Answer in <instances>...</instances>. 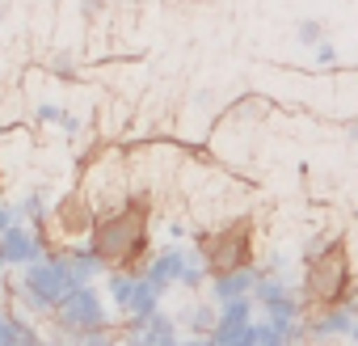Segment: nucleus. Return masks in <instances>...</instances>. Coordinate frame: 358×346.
<instances>
[{"label":"nucleus","instance_id":"nucleus-1","mask_svg":"<svg viewBox=\"0 0 358 346\" xmlns=\"http://www.w3.org/2000/svg\"><path fill=\"white\" fill-rule=\"evenodd\" d=\"M89 249L101 258L106 270L139 275L152 258V203H148V195L131 191L127 203L101 212L93 233H89Z\"/></svg>","mask_w":358,"mask_h":346},{"label":"nucleus","instance_id":"nucleus-2","mask_svg":"<svg viewBox=\"0 0 358 346\" xmlns=\"http://www.w3.org/2000/svg\"><path fill=\"white\" fill-rule=\"evenodd\" d=\"M354 279H350V245L345 241H329L320 249H308L303 262V300L316 308H337L350 296Z\"/></svg>","mask_w":358,"mask_h":346},{"label":"nucleus","instance_id":"nucleus-3","mask_svg":"<svg viewBox=\"0 0 358 346\" xmlns=\"http://www.w3.org/2000/svg\"><path fill=\"white\" fill-rule=\"evenodd\" d=\"M199 258H203V266H207L211 279L249 270L253 266V220L241 216V220L220 224L215 233H203L199 237Z\"/></svg>","mask_w":358,"mask_h":346},{"label":"nucleus","instance_id":"nucleus-4","mask_svg":"<svg viewBox=\"0 0 358 346\" xmlns=\"http://www.w3.org/2000/svg\"><path fill=\"white\" fill-rule=\"evenodd\" d=\"M51 325H55V333H64V338H72V342L85 338V333L106 329V325H110V312H106L101 291H97L93 283L72 287V291L51 308Z\"/></svg>","mask_w":358,"mask_h":346},{"label":"nucleus","instance_id":"nucleus-5","mask_svg":"<svg viewBox=\"0 0 358 346\" xmlns=\"http://www.w3.org/2000/svg\"><path fill=\"white\" fill-rule=\"evenodd\" d=\"M93 224H97V207H93L80 191L59 195V199L51 203V212H47V224H43V233H47V241H51V254L89 241Z\"/></svg>","mask_w":358,"mask_h":346},{"label":"nucleus","instance_id":"nucleus-6","mask_svg":"<svg viewBox=\"0 0 358 346\" xmlns=\"http://www.w3.org/2000/svg\"><path fill=\"white\" fill-rule=\"evenodd\" d=\"M51 254V241L43 228L30 224H13L5 237H0V258H5V270H26L34 262H43Z\"/></svg>","mask_w":358,"mask_h":346},{"label":"nucleus","instance_id":"nucleus-7","mask_svg":"<svg viewBox=\"0 0 358 346\" xmlns=\"http://www.w3.org/2000/svg\"><path fill=\"white\" fill-rule=\"evenodd\" d=\"M47 72H51L55 81H72V76H76V60H72L68 51H55V55L47 60Z\"/></svg>","mask_w":358,"mask_h":346},{"label":"nucleus","instance_id":"nucleus-8","mask_svg":"<svg viewBox=\"0 0 358 346\" xmlns=\"http://www.w3.org/2000/svg\"><path fill=\"white\" fill-rule=\"evenodd\" d=\"M76 346H118V338H114L110 329H97V333H85V338H76Z\"/></svg>","mask_w":358,"mask_h":346},{"label":"nucleus","instance_id":"nucleus-9","mask_svg":"<svg viewBox=\"0 0 358 346\" xmlns=\"http://www.w3.org/2000/svg\"><path fill=\"white\" fill-rule=\"evenodd\" d=\"M106 5H110V0H80V18L85 22H97L106 13Z\"/></svg>","mask_w":358,"mask_h":346},{"label":"nucleus","instance_id":"nucleus-10","mask_svg":"<svg viewBox=\"0 0 358 346\" xmlns=\"http://www.w3.org/2000/svg\"><path fill=\"white\" fill-rule=\"evenodd\" d=\"M13 224H17V216H13V203H0V237H5Z\"/></svg>","mask_w":358,"mask_h":346},{"label":"nucleus","instance_id":"nucleus-11","mask_svg":"<svg viewBox=\"0 0 358 346\" xmlns=\"http://www.w3.org/2000/svg\"><path fill=\"white\" fill-rule=\"evenodd\" d=\"M299 39H303V43H320V26H316V22H303V26H299Z\"/></svg>","mask_w":358,"mask_h":346},{"label":"nucleus","instance_id":"nucleus-12","mask_svg":"<svg viewBox=\"0 0 358 346\" xmlns=\"http://www.w3.org/2000/svg\"><path fill=\"white\" fill-rule=\"evenodd\" d=\"M0 346H9V308H0Z\"/></svg>","mask_w":358,"mask_h":346},{"label":"nucleus","instance_id":"nucleus-13","mask_svg":"<svg viewBox=\"0 0 358 346\" xmlns=\"http://www.w3.org/2000/svg\"><path fill=\"white\" fill-rule=\"evenodd\" d=\"M9 13H13V5H9V0H0V26L9 22Z\"/></svg>","mask_w":358,"mask_h":346},{"label":"nucleus","instance_id":"nucleus-14","mask_svg":"<svg viewBox=\"0 0 358 346\" xmlns=\"http://www.w3.org/2000/svg\"><path fill=\"white\" fill-rule=\"evenodd\" d=\"M0 186H5V173H0Z\"/></svg>","mask_w":358,"mask_h":346},{"label":"nucleus","instance_id":"nucleus-15","mask_svg":"<svg viewBox=\"0 0 358 346\" xmlns=\"http://www.w3.org/2000/svg\"><path fill=\"white\" fill-rule=\"evenodd\" d=\"M0 270H5V258H0Z\"/></svg>","mask_w":358,"mask_h":346}]
</instances>
